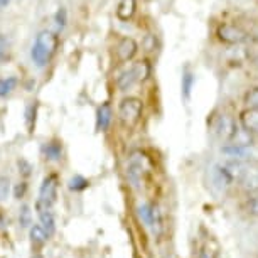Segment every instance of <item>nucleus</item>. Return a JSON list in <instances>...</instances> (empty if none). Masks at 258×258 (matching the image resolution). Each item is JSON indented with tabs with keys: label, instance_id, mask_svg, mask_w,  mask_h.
<instances>
[{
	"label": "nucleus",
	"instance_id": "f257e3e1",
	"mask_svg": "<svg viewBox=\"0 0 258 258\" xmlns=\"http://www.w3.org/2000/svg\"><path fill=\"white\" fill-rule=\"evenodd\" d=\"M150 172V160L145 154L142 152H134L128 157L126 162V177H128L130 184L135 189H140L144 186L145 177Z\"/></svg>",
	"mask_w": 258,
	"mask_h": 258
},
{
	"label": "nucleus",
	"instance_id": "f03ea898",
	"mask_svg": "<svg viewBox=\"0 0 258 258\" xmlns=\"http://www.w3.org/2000/svg\"><path fill=\"white\" fill-rule=\"evenodd\" d=\"M150 75V66L147 61H140L135 62L132 68H128L126 71H123L116 80V86L120 91H128L135 83L144 81L145 78Z\"/></svg>",
	"mask_w": 258,
	"mask_h": 258
},
{
	"label": "nucleus",
	"instance_id": "7ed1b4c3",
	"mask_svg": "<svg viewBox=\"0 0 258 258\" xmlns=\"http://www.w3.org/2000/svg\"><path fill=\"white\" fill-rule=\"evenodd\" d=\"M142 115V101L139 98H125L118 106V116L121 123L126 126H134Z\"/></svg>",
	"mask_w": 258,
	"mask_h": 258
},
{
	"label": "nucleus",
	"instance_id": "20e7f679",
	"mask_svg": "<svg viewBox=\"0 0 258 258\" xmlns=\"http://www.w3.org/2000/svg\"><path fill=\"white\" fill-rule=\"evenodd\" d=\"M57 187H59V181H57L56 174H49L42 179V184L39 187V199L37 203L46 204V206L52 208V204L56 203L57 198Z\"/></svg>",
	"mask_w": 258,
	"mask_h": 258
},
{
	"label": "nucleus",
	"instance_id": "39448f33",
	"mask_svg": "<svg viewBox=\"0 0 258 258\" xmlns=\"http://www.w3.org/2000/svg\"><path fill=\"white\" fill-rule=\"evenodd\" d=\"M209 181H211V186L214 187V191L218 192H225L228 187H231L233 179L228 174V170L225 167V164H214L211 169H209Z\"/></svg>",
	"mask_w": 258,
	"mask_h": 258
},
{
	"label": "nucleus",
	"instance_id": "423d86ee",
	"mask_svg": "<svg viewBox=\"0 0 258 258\" xmlns=\"http://www.w3.org/2000/svg\"><path fill=\"white\" fill-rule=\"evenodd\" d=\"M221 154L228 160H235V162H248L255 157V150L251 145H240V144H226L221 147Z\"/></svg>",
	"mask_w": 258,
	"mask_h": 258
},
{
	"label": "nucleus",
	"instance_id": "0eeeda50",
	"mask_svg": "<svg viewBox=\"0 0 258 258\" xmlns=\"http://www.w3.org/2000/svg\"><path fill=\"white\" fill-rule=\"evenodd\" d=\"M218 37L226 44H241L243 41H246L248 34L236 24H221L218 27Z\"/></svg>",
	"mask_w": 258,
	"mask_h": 258
},
{
	"label": "nucleus",
	"instance_id": "6e6552de",
	"mask_svg": "<svg viewBox=\"0 0 258 258\" xmlns=\"http://www.w3.org/2000/svg\"><path fill=\"white\" fill-rule=\"evenodd\" d=\"M236 128L238 126L235 125V120H233L230 115H220L213 121V132L216 134L218 139L225 140V142L235 137Z\"/></svg>",
	"mask_w": 258,
	"mask_h": 258
},
{
	"label": "nucleus",
	"instance_id": "1a4fd4ad",
	"mask_svg": "<svg viewBox=\"0 0 258 258\" xmlns=\"http://www.w3.org/2000/svg\"><path fill=\"white\" fill-rule=\"evenodd\" d=\"M36 211L39 216V221H41V226L44 228V231L47 235H54L56 233V220H54V213H52V208L46 206V204L36 203Z\"/></svg>",
	"mask_w": 258,
	"mask_h": 258
},
{
	"label": "nucleus",
	"instance_id": "9d476101",
	"mask_svg": "<svg viewBox=\"0 0 258 258\" xmlns=\"http://www.w3.org/2000/svg\"><path fill=\"white\" fill-rule=\"evenodd\" d=\"M34 44L42 47V49L52 57L57 49V46H59V37L51 31H42V32H39V36L36 37V42H34Z\"/></svg>",
	"mask_w": 258,
	"mask_h": 258
},
{
	"label": "nucleus",
	"instance_id": "9b49d317",
	"mask_svg": "<svg viewBox=\"0 0 258 258\" xmlns=\"http://www.w3.org/2000/svg\"><path fill=\"white\" fill-rule=\"evenodd\" d=\"M135 52H137V42L132 37H123L116 46V57L120 62L130 61L135 56Z\"/></svg>",
	"mask_w": 258,
	"mask_h": 258
},
{
	"label": "nucleus",
	"instance_id": "f8f14e48",
	"mask_svg": "<svg viewBox=\"0 0 258 258\" xmlns=\"http://www.w3.org/2000/svg\"><path fill=\"white\" fill-rule=\"evenodd\" d=\"M111 118H113V110H111L110 103H103L96 110V128L101 130V132L108 130Z\"/></svg>",
	"mask_w": 258,
	"mask_h": 258
},
{
	"label": "nucleus",
	"instance_id": "ddd939ff",
	"mask_svg": "<svg viewBox=\"0 0 258 258\" xmlns=\"http://www.w3.org/2000/svg\"><path fill=\"white\" fill-rule=\"evenodd\" d=\"M42 155L51 160V162H59L62 159V144L57 142V140H52V142H46L42 145Z\"/></svg>",
	"mask_w": 258,
	"mask_h": 258
},
{
	"label": "nucleus",
	"instance_id": "4468645a",
	"mask_svg": "<svg viewBox=\"0 0 258 258\" xmlns=\"http://www.w3.org/2000/svg\"><path fill=\"white\" fill-rule=\"evenodd\" d=\"M157 213H159V208L152 206V204H149V203H142L137 208V214H139L140 221H142L147 228L152 226L154 218H155V214H157Z\"/></svg>",
	"mask_w": 258,
	"mask_h": 258
},
{
	"label": "nucleus",
	"instance_id": "2eb2a0df",
	"mask_svg": "<svg viewBox=\"0 0 258 258\" xmlns=\"http://www.w3.org/2000/svg\"><path fill=\"white\" fill-rule=\"evenodd\" d=\"M241 125L243 128L246 130V132L250 134H258V111L256 110H246L243 111L241 116Z\"/></svg>",
	"mask_w": 258,
	"mask_h": 258
},
{
	"label": "nucleus",
	"instance_id": "dca6fc26",
	"mask_svg": "<svg viewBox=\"0 0 258 258\" xmlns=\"http://www.w3.org/2000/svg\"><path fill=\"white\" fill-rule=\"evenodd\" d=\"M29 238H31V243L34 246H44L47 240H49V235L44 231V228L41 225H32L29 228Z\"/></svg>",
	"mask_w": 258,
	"mask_h": 258
},
{
	"label": "nucleus",
	"instance_id": "f3484780",
	"mask_svg": "<svg viewBox=\"0 0 258 258\" xmlns=\"http://www.w3.org/2000/svg\"><path fill=\"white\" fill-rule=\"evenodd\" d=\"M241 187L248 192H258V169H250L240 181Z\"/></svg>",
	"mask_w": 258,
	"mask_h": 258
},
{
	"label": "nucleus",
	"instance_id": "a211bd4d",
	"mask_svg": "<svg viewBox=\"0 0 258 258\" xmlns=\"http://www.w3.org/2000/svg\"><path fill=\"white\" fill-rule=\"evenodd\" d=\"M31 59H32V62L37 68H44L47 62L51 61V56L47 54V52L42 49V47H39L37 44H34L31 47Z\"/></svg>",
	"mask_w": 258,
	"mask_h": 258
},
{
	"label": "nucleus",
	"instance_id": "6ab92c4d",
	"mask_svg": "<svg viewBox=\"0 0 258 258\" xmlns=\"http://www.w3.org/2000/svg\"><path fill=\"white\" fill-rule=\"evenodd\" d=\"M135 12V0H120L118 9H116V16L121 21H128Z\"/></svg>",
	"mask_w": 258,
	"mask_h": 258
},
{
	"label": "nucleus",
	"instance_id": "aec40b11",
	"mask_svg": "<svg viewBox=\"0 0 258 258\" xmlns=\"http://www.w3.org/2000/svg\"><path fill=\"white\" fill-rule=\"evenodd\" d=\"M90 186L88 179H85L80 174H76V176H73L70 181H68V189H70L71 192H83L86 191Z\"/></svg>",
	"mask_w": 258,
	"mask_h": 258
},
{
	"label": "nucleus",
	"instance_id": "412c9836",
	"mask_svg": "<svg viewBox=\"0 0 258 258\" xmlns=\"http://www.w3.org/2000/svg\"><path fill=\"white\" fill-rule=\"evenodd\" d=\"M194 83H196V76H194L191 71L184 73V75H182V96H184V100H186V101L191 98Z\"/></svg>",
	"mask_w": 258,
	"mask_h": 258
},
{
	"label": "nucleus",
	"instance_id": "4be33fe9",
	"mask_svg": "<svg viewBox=\"0 0 258 258\" xmlns=\"http://www.w3.org/2000/svg\"><path fill=\"white\" fill-rule=\"evenodd\" d=\"M17 83H19L17 78H14V76L2 78V80H0V98H6V96L11 95L12 91L16 90Z\"/></svg>",
	"mask_w": 258,
	"mask_h": 258
},
{
	"label": "nucleus",
	"instance_id": "5701e85b",
	"mask_svg": "<svg viewBox=\"0 0 258 258\" xmlns=\"http://www.w3.org/2000/svg\"><path fill=\"white\" fill-rule=\"evenodd\" d=\"M19 225L22 228H31L32 226V213L31 208L27 204H22L21 209H19Z\"/></svg>",
	"mask_w": 258,
	"mask_h": 258
},
{
	"label": "nucleus",
	"instance_id": "b1692460",
	"mask_svg": "<svg viewBox=\"0 0 258 258\" xmlns=\"http://www.w3.org/2000/svg\"><path fill=\"white\" fill-rule=\"evenodd\" d=\"M245 103L250 106V110L258 111V88H253L248 91L245 95Z\"/></svg>",
	"mask_w": 258,
	"mask_h": 258
},
{
	"label": "nucleus",
	"instance_id": "393cba45",
	"mask_svg": "<svg viewBox=\"0 0 258 258\" xmlns=\"http://www.w3.org/2000/svg\"><path fill=\"white\" fill-rule=\"evenodd\" d=\"M9 192H11V181H9V177L2 176L0 177V201L7 199Z\"/></svg>",
	"mask_w": 258,
	"mask_h": 258
},
{
	"label": "nucleus",
	"instance_id": "a878e982",
	"mask_svg": "<svg viewBox=\"0 0 258 258\" xmlns=\"http://www.w3.org/2000/svg\"><path fill=\"white\" fill-rule=\"evenodd\" d=\"M246 211L250 214H253V216H258V192H255L250 199H248Z\"/></svg>",
	"mask_w": 258,
	"mask_h": 258
},
{
	"label": "nucleus",
	"instance_id": "bb28decb",
	"mask_svg": "<svg viewBox=\"0 0 258 258\" xmlns=\"http://www.w3.org/2000/svg\"><path fill=\"white\" fill-rule=\"evenodd\" d=\"M9 56V41L6 39V36L0 34V62H4Z\"/></svg>",
	"mask_w": 258,
	"mask_h": 258
},
{
	"label": "nucleus",
	"instance_id": "cd10ccee",
	"mask_svg": "<svg viewBox=\"0 0 258 258\" xmlns=\"http://www.w3.org/2000/svg\"><path fill=\"white\" fill-rule=\"evenodd\" d=\"M54 21H56V27L59 29V31H62L66 26V9H59V11L56 12V17H54Z\"/></svg>",
	"mask_w": 258,
	"mask_h": 258
},
{
	"label": "nucleus",
	"instance_id": "c85d7f7f",
	"mask_svg": "<svg viewBox=\"0 0 258 258\" xmlns=\"http://www.w3.org/2000/svg\"><path fill=\"white\" fill-rule=\"evenodd\" d=\"M17 165H19V172H21L24 177H29V176H31L32 165L29 164L26 159H21V160H19V162H17Z\"/></svg>",
	"mask_w": 258,
	"mask_h": 258
},
{
	"label": "nucleus",
	"instance_id": "c756f323",
	"mask_svg": "<svg viewBox=\"0 0 258 258\" xmlns=\"http://www.w3.org/2000/svg\"><path fill=\"white\" fill-rule=\"evenodd\" d=\"M36 108L31 105V106H27V110H26V121H27V128H29V132H32V126H34V121L32 118H36Z\"/></svg>",
	"mask_w": 258,
	"mask_h": 258
},
{
	"label": "nucleus",
	"instance_id": "7c9ffc66",
	"mask_svg": "<svg viewBox=\"0 0 258 258\" xmlns=\"http://www.w3.org/2000/svg\"><path fill=\"white\" fill-rule=\"evenodd\" d=\"M26 189H27L26 182H19L17 186H16V189H14V196H16L17 199L24 198V194H26Z\"/></svg>",
	"mask_w": 258,
	"mask_h": 258
},
{
	"label": "nucleus",
	"instance_id": "2f4dec72",
	"mask_svg": "<svg viewBox=\"0 0 258 258\" xmlns=\"http://www.w3.org/2000/svg\"><path fill=\"white\" fill-rule=\"evenodd\" d=\"M144 47H145V51H154L155 49V37L154 36H147V37H145Z\"/></svg>",
	"mask_w": 258,
	"mask_h": 258
},
{
	"label": "nucleus",
	"instance_id": "473e14b6",
	"mask_svg": "<svg viewBox=\"0 0 258 258\" xmlns=\"http://www.w3.org/2000/svg\"><path fill=\"white\" fill-rule=\"evenodd\" d=\"M199 258H216V251H213L211 248L204 246L201 253H199Z\"/></svg>",
	"mask_w": 258,
	"mask_h": 258
},
{
	"label": "nucleus",
	"instance_id": "72a5a7b5",
	"mask_svg": "<svg viewBox=\"0 0 258 258\" xmlns=\"http://www.w3.org/2000/svg\"><path fill=\"white\" fill-rule=\"evenodd\" d=\"M7 4H9V0H2V7H6Z\"/></svg>",
	"mask_w": 258,
	"mask_h": 258
},
{
	"label": "nucleus",
	"instance_id": "f704fd0d",
	"mask_svg": "<svg viewBox=\"0 0 258 258\" xmlns=\"http://www.w3.org/2000/svg\"><path fill=\"white\" fill-rule=\"evenodd\" d=\"M32 258H44V256H42V255H34Z\"/></svg>",
	"mask_w": 258,
	"mask_h": 258
},
{
	"label": "nucleus",
	"instance_id": "c9c22d12",
	"mask_svg": "<svg viewBox=\"0 0 258 258\" xmlns=\"http://www.w3.org/2000/svg\"><path fill=\"white\" fill-rule=\"evenodd\" d=\"M0 7H2V0H0Z\"/></svg>",
	"mask_w": 258,
	"mask_h": 258
}]
</instances>
